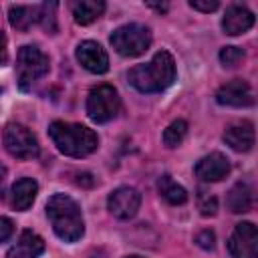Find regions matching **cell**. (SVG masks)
<instances>
[{"mask_svg": "<svg viewBox=\"0 0 258 258\" xmlns=\"http://www.w3.org/2000/svg\"><path fill=\"white\" fill-rule=\"evenodd\" d=\"M111 46L121 56H139L151 44V32L143 24H125L111 34Z\"/></svg>", "mask_w": 258, "mask_h": 258, "instance_id": "5", "label": "cell"}, {"mask_svg": "<svg viewBox=\"0 0 258 258\" xmlns=\"http://www.w3.org/2000/svg\"><path fill=\"white\" fill-rule=\"evenodd\" d=\"M252 26H254V14L246 6H240V4L230 6L222 18V28L230 36H238V34L250 30Z\"/></svg>", "mask_w": 258, "mask_h": 258, "instance_id": "13", "label": "cell"}, {"mask_svg": "<svg viewBox=\"0 0 258 258\" xmlns=\"http://www.w3.org/2000/svg\"><path fill=\"white\" fill-rule=\"evenodd\" d=\"M189 6L200 12H214L220 4H218V0H189Z\"/></svg>", "mask_w": 258, "mask_h": 258, "instance_id": "26", "label": "cell"}, {"mask_svg": "<svg viewBox=\"0 0 258 258\" xmlns=\"http://www.w3.org/2000/svg\"><path fill=\"white\" fill-rule=\"evenodd\" d=\"M121 109V101L117 91L111 85H99L91 89L87 97V115L95 123H107L113 117H117Z\"/></svg>", "mask_w": 258, "mask_h": 258, "instance_id": "6", "label": "cell"}, {"mask_svg": "<svg viewBox=\"0 0 258 258\" xmlns=\"http://www.w3.org/2000/svg\"><path fill=\"white\" fill-rule=\"evenodd\" d=\"M8 60V50H6V36L0 32V64Z\"/></svg>", "mask_w": 258, "mask_h": 258, "instance_id": "28", "label": "cell"}, {"mask_svg": "<svg viewBox=\"0 0 258 258\" xmlns=\"http://www.w3.org/2000/svg\"><path fill=\"white\" fill-rule=\"evenodd\" d=\"M44 252V240L32 230H24L16 244L6 252V258H38Z\"/></svg>", "mask_w": 258, "mask_h": 258, "instance_id": "15", "label": "cell"}, {"mask_svg": "<svg viewBox=\"0 0 258 258\" xmlns=\"http://www.w3.org/2000/svg\"><path fill=\"white\" fill-rule=\"evenodd\" d=\"M4 183H6V167L0 163V200L4 196Z\"/></svg>", "mask_w": 258, "mask_h": 258, "instance_id": "29", "label": "cell"}, {"mask_svg": "<svg viewBox=\"0 0 258 258\" xmlns=\"http://www.w3.org/2000/svg\"><path fill=\"white\" fill-rule=\"evenodd\" d=\"M244 58V50L238 46H224L220 50V60L224 67H236Z\"/></svg>", "mask_w": 258, "mask_h": 258, "instance_id": "23", "label": "cell"}, {"mask_svg": "<svg viewBox=\"0 0 258 258\" xmlns=\"http://www.w3.org/2000/svg\"><path fill=\"white\" fill-rule=\"evenodd\" d=\"M224 141L230 145L234 151H250L254 145V125L250 121H238L226 127L224 131Z\"/></svg>", "mask_w": 258, "mask_h": 258, "instance_id": "14", "label": "cell"}, {"mask_svg": "<svg viewBox=\"0 0 258 258\" xmlns=\"http://www.w3.org/2000/svg\"><path fill=\"white\" fill-rule=\"evenodd\" d=\"M48 135L56 149L69 157H85L93 153L99 145L97 133L81 123L52 121L48 127Z\"/></svg>", "mask_w": 258, "mask_h": 258, "instance_id": "3", "label": "cell"}, {"mask_svg": "<svg viewBox=\"0 0 258 258\" xmlns=\"http://www.w3.org/2000/svg\"><path fill=\"white\" fill-rule=\"evenodd\" d=\"M228 252L232 258H258V230L252 222H240L230 240Z\"/></svg>", "mask_w": 258, "mask_h": 258, "instance_id": "8", "label": "cell"}, {"mask_svg": "<svg viewBox=\"0 0 258 258\" xmlns=\"http://www.w3.org/2000/svg\"><path fill=\"white\" fill-rule=\"evenodd\" d=\"M127 79L139 93H159L175 81V60L167 50H159L149 62L133 67Z\"/></svg>", "mask_w": 258, "mask_h": 258, "instance_id": "1", "label": "cell"}, {"mask_svg": "<svg viewBox=\"0 0 258 258\" xmlns=\"http://www.w3.org/2000/svg\"><path fill=\"white\" fill-rule=\"evenodd\" d=\"M4 147L6 151L16 157V159H34L40 153L38 141L34 137V133L20 125V123H10L4 129Z\"/></svg>", "mask_w": 258, "mask_h": 258, "instance_id": "7", "label": "cell"}, {"mask_svg": "<svg viewBox=\"0 0 258 258\" xmlns=\"http://www.w3.org/2000/svg\"><path fill=\"white\" fill-rule=\"evenodd\" d=\"M127 258H141V256H127Z\"/></svg>", "mask_w": 258, "mask_h": 258, "instance_id": "32", "label": "cell"}, {"mask_svg": "<svg viewBox=\"0 0 258 258\" xmlns=\"http://www.w3.org/2000/svg\"><path fill=\"white\" fill-rule=\"evenodd\" d=\"M139 206H141V194H139L137 189H133V187H127V185L117 187V189L111 191L109 198H107V208H109V212H111L115 218H119V220H129V218H133V216L137 214Z\"/></svg>", "mask_w": 258, "mask_h": 258, "instance_id": "9", "label": "cell"}, {"mask_svg": "<svg viewBox=\"0 0 258 258\" xmlns=\"http://www.w3.org/2000/svg\"><path fill=\"white\" fill-rule=\"evenodd\" d=\"M147 6H151V8H155V10H159V12H165V10H167V4H153V2H149Z\"/></svg>", "mask_w": 258, "mask_h": 258, "instance_id": "30", "label": "cell"}, {"mask_svg": "<svg viewBox=\"0 0 258 258\" xmlns=\"http://www.w3.org/2000/svg\"><path fill=\"white\" fill-rule=\"evenodd\" d=\"M196 242H198V246H200V248H204V250H212V248L216 246V236H214V232L204 230V232H200V234H198Z\"/></svg>", "mask_w": 258, "mask_h": 258, "instance_id": "25", "label": "cell"}, {"mask_svg": "<svg viewBox=\"0 0 258 258\" xmlns=\"http://www.w3.org/2000/svg\"><path fill=\"white\" fill-rule=\"evenodd\" d=\"M196 175L202 181H220L230 173V161L222 153H210L196 163Z\"/></svg>", "mask_w": 258, "mask_h": 258, "instance_id": "12", "label": "cell"}, {"mask_svg": "<svg viewBox=\"0 0 258 258\" xmlns=\"http://www.w3.org/2000/svg\"><path fill=\"white\" fill-rule=\"evenodd\" d=\"M91 258H105V254L99 250V252H93V254H91Z\"/></svg>", "mask_w": 258, "mask_h": 258, "instance_id": "31", "label": "cell"}, {"mask_svg": "<svg viewBox=\"0 0 258 258\" xmlns=\"http://www.w3.org/2000/svg\"><path fill=\"white\" fill-rule=\"evenodd\" d=\"M8 20L20 32L30 30V26L34 22H38V4H34V6H28V4H14V6H10Z\"/></svg>", "mask_w": 258, "mask_h": 258, "instance_id": "18", "label": "cell"}, {"mask_svg": "<svg viewBox=\"0 0 258 258\" xmlns=\"http://www.w3.org/2000/svg\"><path fill=\"white\" fill-rule=\"evenodd\" d=\"M73 16L77 24H91L95 22L103 12H105V2L103 0H77L71 4Z\"/></svg>", "mask_w": 258, "mask_h": 258, "instance_id": "17", "label": "cell"}, {"mask_svg": "<svg viewBox=\"0 0 258 258\" xmlns=\"http://www.w3.org/2000/svg\"><path fill=\"white\" fill-rule=\"evenodd\" d=\"M226 206L232 214H244L252 208V187L246 181H238L226 198Z\"/></svg>", "mask_w": 258, "mask_h": 258, "instance_id": "19", "label": "cell"}, {"mask_svg": "<svg viewBox=\"0 0 258 258\" xmlns=\"http://www.w3.org/2000/svg\"><path fill=\"white\" fill-rule=\"evenodd\" d=\"M14 234V222L10 218H0V242H6Z\"/></svg>", "mask_w": 258, "mask_h": 258, "instance_id": "27", "label": "cell"}, {"mask_svg": "<svg viewBox=\"0 0 258 258\" xmlns=\"http://www.w3.org/2000/svg\"><path fill=\"white\" fill-rule=\"evenodd\" d=\"M48 73V56L32 44H26L16 54V81L22 91H28L38 79Z\"/></svg>", "mask_w": 258, "mask_h": 258, "instance_id": "4", "label": "cell"}, {"mask_svg": "<svg viewBox=\"0 0 258 258\" xmlns=\"http://www.w3.org/2000/svg\"><path fill=\"white\" fill-rule=\"evenodd\" d=\"M38 194V183L32 177H20L10 189V206L18 212H26Z\"/></svg>", "mask_w": 258, "mask_h": 258, "instance_id": "16", "label": "cell"}, {"mask_svg": "<svg viewBox=\"0 0 258 258\" xmlns=\"http://www.w3.org/2000/svg\"><path fill=\"white\" fill-rule=\"evenodd\" d=\"M216 101L226 107H250L254 103V95L244 79H234L218 89Z\"/></svg>", "mask_w": 258, "mask_h": 258, "instance_id": "10", "label": "cell"}, {"mask_svg": "<svg viewBox=\"0 0 258 258\" xmlns=\"http://www.w3.org/2000/svg\"><path fill=\"white\" fill-rule=\"evenodd\" d=\"M77 60L89 73H95V75H103L109 69V56L105 48L95 40H83L77 46Z\"/></svg>", "mask_w": 258, "mask_h": 258, "instance_id": "11", "label": "cell"}, {"mask_svg": "<svg viewBox=\"0 0 258 258\" xmlns=\"http://www.w3.org/2000/svg\"><path fill=\"white\" fill-rule=\"evenodd\" d=\"M157 187H159V194L165 202H169L171 206H179V204H185L187 200V191L177 183L173 181L171 175H161L159 181H157Z\"/></svg>", "mask_w": 258, "mask_h": 258, "instance_id": "20", "label": "cell"}, {"mask_svg": "<svg viewBox=\"0 0 258 258\" xmlns=\"http://www.w3.org/2000/svg\"><path fill=\"white\" fill-rule=\"evenodd\" d=\"M54 10H56V4L54 2H44V4H38V22L42 24V28L50 34L56 32V16H54Z\"/></svg>", "mask_w": 258, "mask_h": 258, "instance_id": "22", "label": "cell"}, {"mask_svg": "<svg viewBox=\"0 0 258 258\" xmlns=\"http://www.w3.org/2000/svg\"><path fill=\"white\" fill-rule=\"evenodd\" d=\"M46 216L54 234L64 242H77L85 234L81 208L73 198L64 194L50 196V200L46 202Z\"/></svg>", "mask_w": 258, "mask_h": 258, "instance_id": "2", "label": "cell"}, {"mask_svg": "<svg viewBox=\"0 0 258 258\" xmlns=\"http://www.w3.org/2000/svg\"><path fill=\"white\" fill-rule=\"evenodd\" d=\"M187 135V123L183 119H177L173 123L167 125V129L163 131V143L167 147H177Z\"/></svg>", "mask_w": 258, "mask_h": 258, "instance_id": "21", "label": "cell"}, {"mask_svg": "<svg viewBox=\"0 0 258 258\" xmlns=\"http://www.w3.org/2000/svg\"><path fill=\"white\" fill-rule=\"evenodd\" d=\"M198 208L202 212V216H214L218 212V202L214 196L206 194V191H200L198 196Z\"/></svg>", "mask_w": 258, "mask_h": 258, "instance_id": "24", "label": "cell"}]
</instances>
